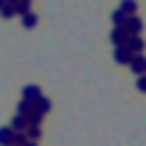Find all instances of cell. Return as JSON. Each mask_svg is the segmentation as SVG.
<instances>
[{
  "label": "cell",
  "instance_id": "obj_1",
  "mask_svg": "<svg viewBox=\"0 0 146 146\" xmlns=\"http://www.w3.org/2000/svg\"><path fill=\"white\" fill-rule=\"evenodd\" d=\"M123 29H126V35H140V32H143V20H140L137 15H129L126 23H123Z\"/></svg>",
  "mask_w": 146,
  "mask_h": 146
},
{
  "label": "cell",
  "instance_id": "obj_2",
  "mask_svg": "<svg viewBox=\"0 0 146 146\" xmlns=\"http://www.w3.org/2000/svg\"><path fill=\"white\" fill-rule=\"evenodd\" d=\"M129 69L135 72V78L146 75V57H143V54H132V60H129Z\"/></svg>",
  "mask_w": 146,
  "mask_h": 146
},
{
  "label": "cell",
  "instance_id": "obj_3",
  "mask_svg": "<svg viewBox=\"0 0 146 146\" xmlns=\"http://www.w3.org/2000/svg\"><path fill=\"white\" fill-rule=\"evenodd\" d=\"M126 49H129L132 54H143V37H140V35H129Z\"/></svg>",
  "mask_w": 146,
  "mask_h": 146
},
{
  "label": "cell",
  "instance_id": "obj_4",
  "mask_svg": "<svg viewBox=\"0 0 146 146\" xmlns=\"http://www.w3.org/2000/svg\"><path fill=\"white\" fill-rule=\"evenodd\" d=\"M126 40H129L126 29H123V26H115V29H112V46H126Z\"/></svg>",
  "mask_w": 146,
  "mask_h": 146
},
{
  "label": "cell",
  "instance_id": "obj_5",
  "mask_svg": "<svg viewBox=\"0 0 146 146\" xmlns=\"http://www.w3.org/2000/svg\"><path fill=\"white\" fill-rule=\"evenodd\" d=\"M129 60H132V52L126 46H115V63H126L129 66Z\"/></svg>",
  "mask_w": 146,
  "mask_h": 146
},
{
  "label": "cell",
  "instance_id": "obj_6",
  "mask_svg": "<svg viewBox=\"0 0 146 146\" xmlns=\"http://www.w3.org/2000/svg\"><path fill=\"white\" fill-rule=\"evenodd\" d=\"M40 98H43V95H40V89H37L35 83H29V86L23 89V100H32V103H37Z\"/></svg>",
  "mask_w": 146,
  "mask_h": 146
},
{
  "label": "cell",
  "instance_id": "obj_7",
  "mask_svg": "<svg viewBox=\"0 0 146 146\" xmlns=\"http://www.w3.org/2000/svg\"><path fill=\"white\" fill-rule=\"evenodd\" d=\"M12 129H15V132H26V129H29V117H26V115H15V117H12Z\"/></svg>",
  "mask_w": 146,
  "mask_h": 146
},
{
  "label": "cell",
  "instance_id": "obj_8",
  "mask_svg": "<svg viewBox=\"0 0 146 146\" xmlns=\"http://www.w3.org/2000/svg\"><path fill=\"white\" fill-rule=\"evenodd\" d=\"M12 137H15L12 126H0V146H12Z\"/></svg>",
  "mask_w": 146,
  "mask_h": 146
},
{
  "label": "cell",
  "instance_id": "obj_9",
  "mask_svg": "<svg viewBox=\"0 0 146 146\" xmlns=\"http://www.w3.org/2000/svg\"><path fill=\"white\" fill-rule=\"evenodd\" d=\"M32 112H35V103H32V100H23V98H20V103H17V115H26V117H29Z\"/></svg>",
  "mask_w": 146,
  "mask_h": 146
},
{
  "label": "cell",
  "instance_id": "obj_10",
  "mask_svg": "<svg viewBox=\"0 0 146 146\" xmlns=\"http://www.w3.org/2000/svg\"><path fill=\"white\" fill-rule=\"evenodd\" d=\"M20 20H23V26H26V29H35V26H37V15H35V12L20 15Z\"/></svg>",
  "mask_w": 146,
  "mask_h": 146
},
{
  "label": "cell",
  "instance_id": "obj_11",
  "mask_svg": "<svg viewBox=\"0 0 146 146\" xmlns=\"http://www.w3.org/2000/svg\"><path fill=\"white\" fill-rule=\"evenodd\" d=\"M49 109H52V100H49V98H40V100L35 103V112H40L43 117H46V112H49Z\"/></svg>",
  "mask_w": 146,
  "mask_h": 146
},
{
  "label": "cell",
  "instance_id": "obj_12",
  "mask_svg": "<svg viewBox=\"0 0 146 146\" xmlns=\"http://www.w3.org/2000/svg\"><path fill=\"white\" fill-rule=\"evenodd\" d=\"M120 12H123V15H135V12H137V0H123V3H120Z\"/></svg>",
  "mask_w": 146,
  "mask_h": 146
},
{
  "label": "cell",
  "instance_id": "obj_13",
  "mask_svg": "<svg viewBox=\"0 0 146 146\" xmlns=\"http://www.w3.org/2000/svg\"><path fill=\"white\" fill-rule=\"evenodd\" d=\"M126 17H129V15H123L120 9H115V12H112V26H123V23H126Z\"/></svg>",
  "mask_w": 146,
  "mask_h": 146
},
{
  "label": "cell",
  "instance_id": "obj_14",
  "mask_svg": "<svg viewBox=\"0 0 146 146\" xmlns=\"http://www.w3.org/2000/svg\"><path fill=\"white\" fill-rule=\"evenodd\" d=\"M15 15H17V6L15 3H6L3 9H0V17H15Z\"/></svg>",
  "mask_w": 146,
  "mask_h": 146
},
{
  "label": "cell",
  "instance_id": "obj_15",
  "mask_svg": "<svg viewBox=\"0 0 146 146\" xmlns=\"http://www.w3.org/2000/svg\"><path fill=\"white\" fill-rule=\"evenodd\" d=\"M40 135H43V132H40V126H32V123H29V129H26V137H29V140H40Z\"/></svg>",
  "mask_w": 146,
  "mask_h": 146
},
{
  "label": "cell",
  "instance_id": "obj_16",
  "mask_svg": "<svg viewBox=\"0 0 146 146\" xmlns=\"http://www.w3.org/2000/svg\"><path fill=\"white\" fill-rule=\"evenodd\" d=\"M137 92H143V95H146V75H140V78H137Z\"/></svg>",
  "mask_w": 146,
  "mask_h": 146
},
{
  "label": "cell",
  "instance_id": "obj_17",
  "mask_svg": "<svg viewBox=\"0 0 146 146\" xmlns=\"http://www.w3.org/2000/svg\"><path fill=\"white\" fill-rule=\"evenodd\" d=\"M26 146H37V140H26Z\"/></svg>",
  "mask_w": 146,
  "mask_h": 146
},
{
  "label": "cell",
  "instance_id": "obj_18",
  "mask_svg": "<svg viewBox=\"0 0 146 146\" xmlns=\"http://www.w3.org/2000/svg\"><path fill=\"white\" fill-rule=\"evenodd\" d=\"M3 6H6V0H0V9H3Z\"/></svg>",
  "mask_w": 146,
  "mask_h": 146
},
{
  "label": "cell",
  "instance_id": "obj_19",
  "mask_svg": "<svg viewBox=\"0 0 146 146\" xmlns=\"http://www.w3.org/2000/svg\"><path fill=\"white\" fill-rule=\"evenodd\" d=\"M29 3H32V0H29Z\"/></svg>",
  "mask_w": 146,
  "mask_h": 146
}]
</instances>
